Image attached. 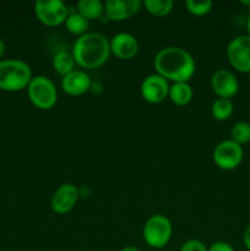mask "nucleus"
<instances>
[{
    "label": "nucleus",
    "instance_id": "f257e3e1",
    "mask_svg": "<svg viewBox=\"0 0 250 251\" xmlns=\"http://www.w3.org/2000/svg\"><path fill=\"white\" fill-rule=\"evenodd\" d=\"M153 64L158 75L173 82H189L196 69L193 55L186 49L174 46L162 48L154 56Z\"/></svg>",
    "mask_w": 250,
    "mask_h": 251
},
{
    "label": "nucleus",
    "instance_id": "f03ea898",
    "mask_svg": "<svg viewBox=\"0 0 250 251\" xmlns=\"http://www.w3.org/2000/svg\"><path fill=\"white\" fill-rule=\"evenodd\" d=\"M110 44L107 37L100 32H87L78 37L73 46L75 63L83 69H97L108 60Z\"/></svg>",
    "mask_w": 250,
    "mask_h": 251
},
{
    "label": "nucleus",
    "instance_id": "7ed1b4c3",
    "mask_svg": "<svg viewBox=\"0 0 250 251\" xmlns=\"http://www.w3.org/2000/svg\"><path fill=\"white\" fill-rule=\"evenodd\" d=\"M32 69L26 61L20 59L0 60V90L17 92L27 88L31 82Z\"/></svg>",
    "mask_w": 250,
    "mask_h": 251
},
{
    "label": "nucleus",
    "instance_id": "20e7f679",
    "mask_svg": "<svg viewBox=\"0 0 250 251\" xmlns=\"http://www.w3.org/2000/svg\"><path fill=\"white\" fill-rule=\"evenodd\" d=\"M27 95L36 108L42 110L51 109L58 100V90L49 77L44 75L33 76L27 86Z\"/></svg>",
    "mask_w": 250,
    "mask_h": 251
},
{
    "label": "nucleus",
    "instance_id": "39448f33",
    "mask_svg": "<svg viewBox=\"0 0 250 251\" xmlns=\"http://www.w3.org/2000/svg\"><path fill=\"white\" fill-rule=\"evenodd\" d=\"M173 234V227L163 215H153L145 222L142 229V237L145 243L153 249H162L171 242Z\"/></svg>",
    "mask_w": 250,
    "mask_h": 251
},
{
    "label": "nucleus",
    "instance_id": "423d86ee",
    "mask_svg": "<svg viewBox=\"0 0 250 251\" xmlns=\"http://www.w3.org/2000/svg\"><path fill=\"white\" fill-rule=\"evenodd\" d=\"M34 14L39 22L46 26L55 27L65 22L69 10L61 0H37Z\"/></svg>",
    "mask_w": 250,
    "mask_h": 251
},
{
    "label": "nucleus",
    "instance_id": "0eeeda50",
    "mask_svg": "<svg viewBox=\"0 0 250 251\" xmlns=\"http://www.w3.org/2000/svg\"><path fill=\"white\" fill-rule=\"evenodd\" d=\"M244 158L243 146L232 140L220 142L213 150V162L223 171H233L240 166Z\"/></svg>",
    "mask_w": 250,
    "mask_h": 251
},
{
    "label": "nucleus",
    "instance_id": "6e6552de",
    "mask_svg": "<svg viewBox=\"0 0 250 251\" xmlns=\"http://www.w3.org/2000/svg\"><path fill=\"white\" fill-rule=\"evenodd\" d=\"M227 59L230 66L239 73H250V36L234 37L227 46Z\"/></svg>",
    "mask_w": 250,
    "mask_h": 251
},
{
    "label": "nucleus",
    "instance_id": "1a4fd4ad",
    "mask_svg": "<svg viewBox=\"0 0 250 251\" xmlns=\"http://www.w3.org/2000/svg\"><path fill=\"white\" fill-rule=\"evenodd\" d=\"M140 92L146 102L157 104L168 97L169 83L158 74H151L146 76L140 86Z\"/></svg>",
    "mask_w": 250,
    "mask_h": 251
},
{
    "label": "nucleus",
    "instance_id": "9d476101",
    "mask_svg": "<svg viewBox=\"0 0 250 251\" xmlns=\"http://www.w3.org/2000/svg\"><path fill=\"white\" fill-rule=\"evenodd\" d=\"M211 88L218 98L230 100L239 91V82L232 71L227 69H218L211 76Z\"/></svg>",
    "mask_w": 250,
    "mask_h": 251
},
{
    "label": "nucleus",
    "instance_id": "9b49d317",
    "mask_svg": "<svg viewBox=\"0 0 250 251\" xmlns=\"http://www.w3.org/2000/svg\"><path fill=\"white\" fill-rule=\"evenodd\" d=\"M78 198H80V191L77 186L70 183L63 184L51 196V210L59 215H65L75 207Z\"/></svg>",
    "mask_w": 250,
    "mask_h": 251
},
{
    "label": "nucleus",
    "instance_id": "f8f14e48",
    "mask_svg": "<svg viewBox=\"0 0 250 251\" xmlns=\"http://www.w3.org/2000/svg\"><path fill=\"white\" fill-rule=\"evenodd\" d=\"M140 0H107L104 2V15L113 21H124L140 11Z\"/></svg>",
    "mask_w": 250,
    "mask_h": 251
},
{
    "label": "nucleus",
    "instance_id": "ddd939ff",
    "mask_svg": "<svg viewBox=\"0 0 250 251\" xmlns=\"http://www.w3.org/2000/svg\"><path fill=\"white\" fill-rule=\"evenodd\" d=\"M110 53L123 60H129L134 58L139 51V42L135 36L126 32H120L113 36L109 41Z\"/></svg>",
    "mask_w": 250,
    "mask_h": 251
},
{
    "label": "nucleus",
    "instance_id": "4468645a",
    "mask_svg": "<svg viewBox=\"0 0 250 251\" xmlns=\"http://www.w3.org/2000/svg\"><path fill=\"white\" fill-rule=\"evenodd\" d=\"M90 76L82 70H74L61 78V88L69 96H82L90 90Z\"/></svg>",
    "mask_w": 250,
    "mask_h": 251
},
{
    "label": "nucleus",
    "instance_id": "2eb2a0df",
    "mask_svg": "<svg viewBox=\"0 0 250 251\" xmlns=\"http://www.w3.org/2000/svg\"><path fill=\"white\" fill-rule=\"evenodd\" d=\"M193 87L189 85V82H174L173 85L169 86L168 97L175 105L184 107L189 104L193 100Z\"/></svg>",
    "mask_w": 250,
    "mask_h": 251
},
{
    "label": "nucleus",
    "instance_id": "dca6fc26",
    "mask_svg": "<svg viewBox=\"0 0 250 251\" xmlns=\"http://www.w3.org/2000/svg\"><path fill=\"white\" fill-rule=\"evenodd\" d=\"M77 12L90 20H98L104 15V2L100 0H80L76 4Z\"/></svg>",
    "mask_w": 250,
    "mask_h": 251
},
{
    "label": "nucleus",
    "instance_id": "f3484780",
    "mask_svg": "<svg viewBox=\"0 0 250 251\" xmlns=\"http://www.w3.org/2000/svg\"><path fill=\"white\" fill-rule=\"evenodd\" d=\"M53 69L55 70V73H58L59 75L65 76L68 74H70L71 71L75 70V59H74L73 54L68 53L65 50L58 51L55 55L53 56Z\"/></svg>",
    "mask_w": 250,
    "mask_h": 251
},
{
    "label": "nucleus",
    "instance_id": "a211bd4d",
    "mask_svg": "<svg viewBox=\"0 0 250 251\" xmlns=\"http://www.w3.org/2000/svg\"><path fill=\"white\" fill-rule=\"evenodd\" d=\"M64 24H65L66 29H68L70 33L75 34V36H78V37L87 33L88 27H90V21H88L86 17H83L82 15L78 14V12L69 14Z\"/></svg>",
    "mask_w": 250,
    "mask_h": 251
},
{
    "label": "nucleus",
    "instance_id": "6ab92c4d",
    "mask_svg": "<svg viewBox=\"0 0 250 251\" xmlns=\"http://www.w3.org/2000/svg\"><path fill=\"white\" fill-rule=\"evenodd\" d=\"M234 112V104L227 98H217L211 105V114L218 122H225L232 117Z\"/></svg>",
    "mask_w": 250,
    "mask_h": 251
},
{
    "label": "nucleus",
    "instance_id": "aec40b11",
    "mask_svg": "<svg viewBox=\"0 0 250 251\" xmlns=\"http://www.w3.org/2000/svg\"><path fill=\"white\" fill-rule=\"evenodd\" d=\"M142 6L153 16L163 17L171 14L174 2L172 0H145L142 1Z\"/></svg>",
    "mask_w": 250,
    "mask_h": 251
},
{
    "label": "nucleus",
    "instance_id": "412c9836",
    "mask_svg": "<svg viewBox=\"0 0 250 251\" xmlns=\"http://www.w3.org/2000/svg\"><path fill=\"white\" fill-rule=\"evenodd\" d=\"M230 140L238 145L248 144L250 141V124L247 122H238L230 130Z\"/></svg>",
    "mask_w": 250,
    "mask_h": 251
},
{
    "label": "nucleus",
    "instance_id": "4be33fe9",
    "mask_svg": "<svg viewBox=\"0 0 250 251\" xmlns=\"http://www.w3.org/2000/svg\"><path fill=\"white\" fill-rule=\"evenodd\" d=\"M185 6L190 14L195 16H203L211 11L213 2L211 0H186Z\"/></svg>",
    "mask_w": 250,
    "mask_h": 251
},
{
    "label": "nucleus",
    "instance_id": "5701e85b",
    "mask_svg": "<svg viewBox=\"0 0 250 251\" xmlns=\"http://www.w3.org/2000/svg\"><path fill=\"white\" fill-rule=\"evenodd\" d=\"M179 251H208V248L201 240L189 239L181 244Z\"/></svg>",
    "mask_w": 250,
    "mask_h": 251
},
{
    "label": "nucleus",
    "instance_id": "b1692460",
    "mask_svg": "<svg viewBox=\"0 0 250 251\" xmlns=\"http://www.w3.org/2000/svg\"><path fill=\"white\" fill-rule=\"evenodd\" d=\"M208 251H235V249L229 243L220 240V242H215L213 244H211Z\"/></svg>",
    "mask_w": 250,
    "mask_h": 251
},
{
    "label": "nucleus",
    "instance_id": "393cba45",
    "mask_svg": "<svg viewBox=\"0 0 250 251\" xmlns=\"http://www.w3.org/2000/svg\"><path fill=\"white\" fill-rule=\"evenodd\" d=\"M243 243H244L247 250L250 251V225L245 228L244 234H243Z\"/></svg>",
    "mask_w": 250,
    "mask_h": 251
},
{
    "label": "nucleus",
    "instance_id": "a878e982",
    "mask_svg": "<svg viewBox=\"0 0 250 251\" xmlns=\"http://www.w3.org/2000/svg\"><path fill=\"white\" fill-rule=\"evenodd\" d=\"M4 53H5V43H4V41L0 38V60H1Z\"/></svg>",
    "mask_w": 250,
    "mask_h": 251
},
{
    "label": "nucleus",
    "instance_id": "bb28decb",
    "mask_svg": "<svg viewBox=\"0 0 250 251\" xmlns=\"http://www.w3.org/2000/svg\"><path fill=\"white\" fill-rule=\"evenodd\" d=\"M120 251H141V250L136 247H125V248H123Z\"/></svg>",
    "mask_w": 250,
    "mask_h": 251
},
{
    "label": "nucleus",
    "instance_id": "cd10ccee",
    "mask_svg": "<svg viewBox=\"0 0 250 251\" xmlns=\"http://www.w3.org/2000/svg\"><path fill=\"white\" fill-rule=\"evenodd\" d=\"M247 31H248V36H250V15L247 20Z\"/></svg>",
    "mask_w": 250,
    "mask_h": 251
},
{
    "label": "nucleus",
    "instance_id": "c85d7f7f",
    "mask_svg": "<svg viewBox=\"0 0 250 251\" xmlns=\"http://www.w3.org/2000/svg\"><path fill=\"white\" fill-rule=\"evenodd\" d=\"M240 4L245 5V6H250V0H240Z\"/></svg>",
    "mask_w": 250,
    "mask_h": 251
}]
</instances>
